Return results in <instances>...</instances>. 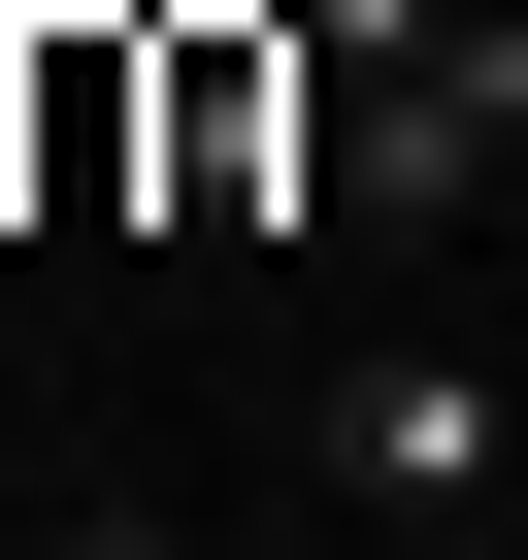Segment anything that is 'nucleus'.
<instances>
[{
    "label": "nucleus",
    "mask_w": 528,
    "mask_h": 560,
    "mask_svg": "<svg viewBox=\"0 0 528 560\" xmlns=\"http://www.w3.org/2000/svg\"><path fill=\"white\" fill-rule=\"evenodd\" d=\"M298 67H331V198L364 231H462L528 165V0H298Z\"/></svg>",
    "instance_id": "1"
},
{
    "label": "nucleus",
    "mask_w": 528,
    "mask_h": 560,
    "mask_svg": "<svg viewBox=\"0 0 528 560\" xmlns=\"http://www.w3.org/2000/svg\"><path fill=\"white\" fill-rule=\"evenodd\" d=\"M298 494H364V527H495V494H528V330H462V298L331 330V396H298Z\"/></svg>",
    "instance_id": "2"
},
{
    "label": "nucleus",
    "mask_w": 528,
    "mask_h": 560,
    "mask_svg": "<svg viewBox=\"0 0 528 560\" xmlns=\"http://www.w3.org/2000/svg\"><path fill=\"white\" fill-rule=\"evenodd\" d=\"M298 165H331L298 0H133V231H298Z\"/></svg>",
    "instance_id": "3"
},
{
    "label": "nucleus",
    "mask_w": 528,
    "mask_h": 560,
    "mask_svg": "<svg viewBox=\"0 0 528 560\" xmlns=\"http://www.w3.org/2000/svg\"><path fill=\"white\" fill-rule=\"evenodd\" d=\"M0 198H133V0H34V34H0Z\"/></svg>",
    "instance_id": "4"
},
{
    "label": "nucleus",
    "mask_w": 528,
    "mask_h": 560,
    "mask_svg": "<svg viewBox=\"0 0 528 560\" xmlns=\"http://www.w3.org/2000/svg\"><path fill=\"white\" fill-rule=\"evenodd\" d=\"M34 560H198V527H133V494H67V527H34Z\"/></svg>",
    "instance_id": "5"
}]
</instances>
